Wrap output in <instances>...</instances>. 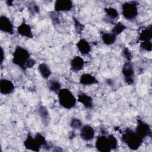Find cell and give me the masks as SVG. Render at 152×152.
<instances>
[{"mask_svg": "<svg viewBox=\"0 0 152 152\" xmlns=\"http://www.w3.org/2000/svg\"><path fill=\"white\" fill-rule=\"evenodd\" d=\"M122 141L131 150H136L141 145L143 139L141 138L135 131L127 128L122 135Z\"/></svg>", "mask_w": 152, "mask_h": 152, "instance_id": "obj_1", "label": "cell"}, {"mask_svg": "<svg viewBox=\"0 0 152 152\" xmlns=\"http://www.w3.org/2000/svg\"><path fill=\"white\" fill-rule=\"evenodd\" d=\"M30 59V54L25 48L20 46H16L12 55V63L20 67L22 69L26 70V66Z\"/></svg>", "mask_w": 152, "mask_h": 152, "instance_id": "obj_2", "label": "cell"}, {"mask_svg": "<svg viewBox=\"0 0 152 152\" xmlns=\"http://www.w3.org/2000/svg\"><path fill=\"white\" fill-rule=\"evenodd\" d=\"M58 97L60 105L65 109H72L76 104L75 96L68 88L61 89L58 93Z\"/></svg>", "mask_w": 152, "mask_h": 152, "instance_id": "obj_3", "label": "cell"}, {"mask_svg": "<svg viewBox=\"0 0 152 152\" xmlns=\"http://www.w3.org/2000/svg\"><path fill=\"white\" fill-rule=\"evenodd\" d=\"M122 12L123 16L127 20L135 18L138 15L137 2H127L122 5Z\"/></svg>", "mask_w": 152, "mask_h": 152, "instance_id": "obj_4", "label": "cell"}, {"mask_svg": "<svg viewBox=\"0 0 152 152\" xmlns=\"http://www.w3.org/2000/svg\"><path fill=\"white\" fill-rule=\"evenodd\" d=\"M122 72L124 77L125 83L131 85L134 83V69L131 61L126 62L122 66Z\"/></svg>", "mask_w": 152, "mask_h": 152, "instance_id": "obj_5", "label": "cell"}, {"mask_svg": "<svg viewBox=\"0 0 152 152\" xmlns=\"http://www.w3.org/2000/svg\"><path fill=\"white\" fill-rule=\"evenodd\" d=\"M135 131L142 139L147 136L151 137V130L150 125L140 119H137V126Z\"/></svg>", "mask_w": 152, "mask_h": 152, "instance_id": "obj_6", "label": "cell"}, {"mask_svg": "<svg viewBox=\"0 0 152 152\" xmlns=\"http://www.w3.org/2000/svg\"><path fill=\"white\" fill-rule=\"evenodd\" d=\"M95 147L96 149L100 152H109L111 151L107 137L104 135L97 137Z\"/></svg>", "mask_w": 152, "mask_h": 152, "instance_id": "obj_7", "label": "cell"}, {"mask_svg": "<svg viewBox=\"0 0 152 152\" xmlns=\"http://www.w3.org/2000/svg\"><path fill=\"white\" fill-rule=\"evenodd\" d=\"M73 7L72 2L70 0H58L55 2L54 9L55 12L68 11Z\"/></svg>", "mask_w": 152, "mask_h": 152, "instance_id": "obj_8", "label": "cell"}, {"mask_svg": "<svg viewBox=\"0 0 152 152\" xmlns=\"http://www.w3.org/2000/svg\"><path fill=\"white\" fill-rule=\"evenodd\" d=\"M0 30L10 34H13V25L10 20L5 15L0 17Z\"/></svg>", "mask_w": 152, "mask_h": 152, "instance_id": "obj_9", "label": "cell"}, {"mask_svg": "<svg viewBox=\"0 0 152 152\" xmlns=\"http://www.w3.org/2000/svg\"><path fill=\"white\" fill-rule=\"evenodd\" d=\"M15 89L14 84L9 80L1 79L0 81V91L2 94H10L12 93Z\"/></svg>", "mask_w": 152, "mask_h": 152, "instance_id": "obj_10", "label": "cell"}, {"mask_svg": "<svg viewBox=\"0 0 152 152\" xmlns=\"http://www.w3.org/2000/svg\"><path fill=\"white\" fill-rule=\"evenodd\" d=\"M80 137L85 141L92 140L94 137V128L89 125H84L81 129Z\"/></svg>", "mask_w": 152, "mask_h": 152, "instance_id": "obj_11", "label": "cell"}, {"mask_svg": "<svg viewBox=\"0 0 152 152\" xmlns=\"http://www.w3.org/2000/svg\"><path fill=\"white\" fill-rule=\"evenodd\" d=\"M24 145L26 148L34 151H39L41 148L34 137L33 138L30 134L27 135L26 139L24 141Z\"/></svg>", "mask_w": 152, "mask_h": 152, "instance_id": "obj_12", "label": "cell"}, {"mask_svg": "<svg viewBox=\"0 0 152 152\" xmlns=\"http://www.w3.org/2000/svg\"><path fill=\"white\" fill-rule=\"evenodd\" d=\"M17 33L24 37L31 39L33 37V34L31 31V27L26 23H22L17 27Z\"/></svg>", "mask_w": 152, "mask_h": 152, "instance_id": "obj_13", "label": "cell"}, {"mask_svg": "<svg viewBox=\"0 0 152 152\" xmlns=\"http://www.w3.org/2000/svg\"><path fill=\"white\" fill-rule=\"evenodd\" d=\"M78 101L82 103L86 108L91 109L93 107V99L84 93L80 92L78 93Z\"/></svg>", "mask_w": 152, "mask_h": 152, "instance_id": "obj_14", "label": "cell"}, {"mask_svg": "<svg viewBox=\"0 0 152 152\" xmlns=\"http://www.w3.org/2000/svg\"><path fill=\"white\" fill-rule=\"evenodd\" d=\"M71 69L74 72H78L83 69L84 61L83 59L78 56L74 57L71 61Z\"/></svg>", "mask_w": 152, "mask_h": 152, "instance_id": "obj_15", "label": "cell"}, {"mask_svg": "<svg viewBox=\"0 0 152 152\" xmlns=\"http://www.w3.org/2000/svg\"><path fill=\"white\" fill-rule=\"evenodd\" d=\"M76 46L80 52L83 55H87L91 51V46L89 43L84 39H80L76 44Z\"/></svg>", "mask_w": 152, "mask_h": 152, "instance_id": "obj_16", "label": "cell"}, {"mask_svg": "<svg viewBox=\"0 0 152 152\" xmlns=\"http://www.w3.org/2000/svg\"><path fill=\"white\" fill-rule=\"evenodd\" d=\"M98 83L97 80L90 74H83L80 78V83L85 86L97 84Z\"/></svg>", "mask_w": 152, "mask_h": 152, "instance_id": "obj_17", "label": "cell"}, {"mask_svg": "<svg viewBox=\"0 0 152 152\" xmlns=\"http://www.w3.org/2000/svg\"><path fill=\"white\" fill-rule=\"evenodd\" d=\"M152 38V25L150 24L147 28L142 30L140 34L139 40L144 42L150 40Z\"/></svg>", "mask_w": 152, "mask_h": 152, "instance_id": "obj_18", "label": "cell"}, {"mask_svg": "<svg viewBox=\"0 0 152 152\" xmlns=\"http://www.w3.org/2000/svg\"><path fill=\"white\" fill-rule=\"evenodd\" d=\"M102 39L105 45H110L116 42V36L112 33H103L102 34Z\"/></svg>", "mask_w": 152, "mask_h": 152, "instance_id": "obj_19", "label": "cell"}, {"mask_svg": "<svg viewBox=\"0 0 152 152\" xmlns=\"http://www.w3.org/2000/svg\"><path fill=\"white\" fill-rule=\"evenodd\" d=\"M38 70L42 77L45 79L48 78L51 74V71L49 66L45 63H42L39 65Z\"/></svg>", "mask_w": 152, "mask_h": 152, "instance_id": "obj_20", "label": "cell"}, {"mask_svg": "<svg viewBox=\"0 0 152 152\" xmlns=\"http://www.w3.org/2000/svg\"><path fill=\"white\" fill-rule=\"evenodd\" d=\"M61 84L56 80H51L48 83V87L50 91L54 93H58L61 90Z\"/></svg>", "mask_w": 152, "mask_h": 152, "instance_id": "obj_21", "label": "cell"}, {"mask_svg": "<svg viewBox=\"0 0 152 152\" xmlns=\"http://www.w3.org/2000/svg\"><path fill=\"white\" fill-rule=\"evenodd\" d=\"M104 11H105L107 16L111 19H115L118 17L119 13L118 11L112 7L105 8H104Z\"/></svg>", "mask_w": 152, "mask_h": 152, "instance_id": "obj_22", "label": "cell"}, {"mask_svg": "<svg viewBox=\"0 0 152 152\" xmlns=\"http://www.w3.org/2000/svg\"><path fill=\"white\" fill-rule=\"evenodd\" d=\"M126 28V26L123 24L121 22H118L113 27L112 30V33L115 34L116 36L120 34Z\"/></svg>", "mask_w": 152, "mask_h": 152, "instance_id": "obj_23", "label": "cell"}, {"mask_svg": "<svg viewBox=\"0 0 152 152\" xmlns=\"http://www.w3.org/2000/svg\"><path fill=\"white\" fill-rule=\"evenodd\" d=\"M38 112L39 113L40 116L43 120V121L47 122L48 119H49V113L46 107L43 106H40L38 109Z\"/></svg>", "mask_w": 152, "mask_h": 152, "instance_id": "obj_24", "label": "cell"}, {"mask_svg": "<svg viewBox=\"0 0 152 152\" xmlns=\"http://www.w3.org/2000/svg\"><path fill=\"white\" fill-rule=\"evenodd\" d=\"M107 137L111 150H115L118 147V141L116 137L112 134L109 135Z\"/></svg>", "mask_w": 152, "mask_h": 152, "instance_id": "obj_25", "label": "cell"}, {"mask_svg": "<svg viewBox=\"0 0 152 152\" xmlns=\"http://www.w3.org/2000/svg\"><path fill=\"white\" fill-rule=\"evenodd\" d=\"M70 126L74 129H79L82 127V122L77 118H73L70 122Z\"/></svg>", "mask_w": 152, "mask_h": 152, "instance_id": "obj_26", "label": "cell"}, {"mask_svg": "<svg viewBox=\"0 0 152 152\" xmlns=\"http://www.w3.org/2000/svg\"><path fill=\"white\" fill-rule=\"evenodd\" d=\"M73 20H74L76 32L78 34H81L82 31L83 30V29L84 28V26L83 24H82L81 23H80V21H78V20L75 17H73Z\"/></svg>", "mask_w": 152, "mask_h": 152, "instance_id": "obj_27", "label": "cell"}, {"mask_svg": "<svg viewBox=\"0 0 152 152\" xmlns=\"http://www.w3.org/2000/svg\"><path fill=\"white\" fill-rule=\"evenodd\" d=\"M140 48L146 51H151L152 43L150 40L142 42L140 44Z\"/></svg>", "mask_w": 152, "mask_h": 152, "instance_id": "obj_28", "label": "cell"}, {"mask_svg": "<svg viewBox=\"0 0 152 152\" xmlns=\"http://www.w3.org/2000/svg\"><path fill=\"white\" fill-rule=\"evenodd\" d=\"M122 55L123 57L126 58L128 61H131L132 59V54L128 48H124L122 52Z\"/></svg>", "mask_w": 152, "mask_h": 152, "instance_id": "obj_29", "label": "cell"}, {"mask_svg": "<svg viewBox=\"0 0 152 152\" xmlns=\"http://www.w3.org/2000/svg\"><path fill=\"white\" fill-rule=\"evenodd\" d=\"M28 10L30 11V12H31V14H35V13H37L39 12V8L37 5V4H36L32 2L30 4H29L28 7Z\"/></svg>", "mask_w": 152, "mask_h": 152, "instance_id": "obj_30", "label": "cell"}, {"mask_svg": "<svg viewBox=\"0 0 152 152\" xmlns=\"http://www.w3.org/2000/svg\"><path fill=\"white\" fill-rule=\"evenodd\" d=\"M35 64H36V61L34 60L33 59L30 58V59H29V61L27 62V64H26V68L27 69V68H31V67H33Z\"/></svg>", "mask_w": 152, "mask_h": 152, "instance_id": "obj_31", "label": "cell"}, {"mask_svg": "<svg viewBox=\"0 0 152 152\" xmlns=\"http://www.w3.org/2000/svg\"><path fill=\"white\" fill-rule=\"evenodd\" d=\"M1 64H2L3 61H4V50L2 48H1Z\"/></svg>", "mask_w": 152, "mask_h": 152, "instance_id": "obj_32", "label": "cell"}, {"mask_svg": "<svg viewBox=\"0 0 152 152\" xmlns=\"http://www.w3.org/2000/svg\"><path fill=\"white\" fill-rule=\"evenodd\" d=\"M6 2H7V4L8 5H11L12 4V2H13V1H7Z\"/></svg>", "mask_w": 152, "mask_h": 152, "instance_id": "obj_33", "label": "cell"}]
</instances>
